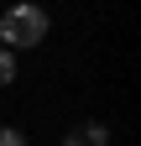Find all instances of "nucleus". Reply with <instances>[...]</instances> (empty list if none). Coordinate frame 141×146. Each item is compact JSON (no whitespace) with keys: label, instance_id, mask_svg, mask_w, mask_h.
<instances>
[{"label":"nucleus","instance_id":"f257e3e1","mask_svg":"<svg viewBox=\"0 0 141 146\" xmlns=\"http://www.w3.org/2000/svg\"><path fill=\"white\" fill-rule=\"evenodd\" d=\"M0 36H5L11 47H37L42 36H47V11L42 5H11L5 16H0Z\"/></svg>","mask_w":141,"mask_h":146},{"label":"nucleus","instance_id":"20e7f679","mask_svg":"<svg viewBox=\"0 0 141 146\" xmlns=\"http://www.w3.org/2000/svg\"><path fill=\"white\" fill-rule=\"evenodd\" d=\"M0 146H26V136L16 131V125H0Z\"/></svg>","mask_w":141,"mask_h":146},{"label":"nucleus","instance_id":"7ed1b4c3","mask_svg":"<svg viewBox=\"0 0 141 146\" xmlns=\"http://www.w3.org/2000/svg\"><path fill=\"white\" fill-rule=\"evenodd\" d=\"M11 78H16V52H11V47H0V89H5Z\"/></svg>","mask_w":141,"mask_h":146},{"label":"nucleus","instance_id":"f03ea898","mask_svg":"<svg viewBox=\"0 0 141 146\" xmlns=\"http://www.w3.org/2000/svg\"><path fill=\"white\" fill-rule=\"evenodd\" d=\"M63 146H110V125L89 120V125H78V131H68V136H63Z\"/></svg>","mask_w":141,"mask_h":146}]
</instances>
